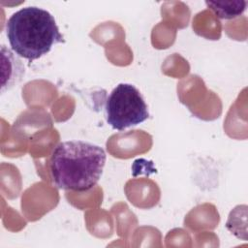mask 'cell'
<instances>
[{
	"label": "cell",
	"mask_w": 248,
	"mask_h": 248,
	"mask_svg": "<svg viewBox=\"0 0 248 248\" xmlns=\"http://www.w3.org/2000/svg\"><path fill=\"white\" fill-rule=\"evenodd\" d=\"M105 150L84 140L58 143L49 160L52 182L59 189L86 192L100 180L106 164Z\"/></svg>",
	"instance_id": "cell-1"
},
{
	"label": "cell",
	"mask_w": 248,
	"mask_h": 248,
	"mask_svg": "<svg viewBox=\"0 0 248 248\" xmlns=\"http://www.w3.org/2000/svg\"><path fill=\"white\" fill-rule=\"evenodd\" d=\"M6 35L12 50L29 62L41 58L54 45L64 42L54 16L36 6L14 13L6 22Z\"/></svg>",
	"instance_id": "cell-2"
},
{
	"label": "cell",
	"mask_w": 248,
	"mask_h": 248,
	"mask_svg": "<svg viewBox=\"0 0 248 248\" xmlns=\"http://www.w3.org/2000/svg\"><path fill=\"white\" fill-rule=\"evenodd\" d=\"M106 119L114 130L124 131L149 117L148 108L140 90L130 83H119L107 98Z\"/></svg>",
	"instance_id": "cell-3"
},
{
	"label": "cell",
	"mask_w": 248,
	"mask_h": 248,
	"mask_svg": "<svg viewBox=\"0 0 248 248\" xmlns=\"http://www.w3.org/2000/svg\"><path fill=\"white\" fill-rule=\"evenodd\" d=\"M2 54V93L16 86L24 77V66L13 50L1 46Z\"/></svg>",
	"instance_id": "cell-4"
},
{
	"label": "cell",
	"mask_w": 248,
	"mask_h": 248,
	"mask_svg": "<svg viewBox=\"0 0 248 248\" xmlns=\"http://www.w3.org/2000/svg\"><path fill=\"white\" fill-rule=\"evenodd\" d=\"M205 5L221 19H232L241 16L247 6V1H205Z\"/></svg>",
	"instance_id": "cell-5"
}]
</instances>
